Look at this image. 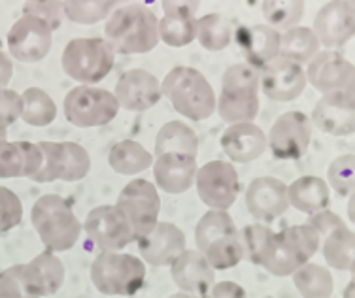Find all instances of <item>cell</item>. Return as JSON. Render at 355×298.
<instances>
[{
	"mask_svg": "<svg viewBox=\"0 0 355 298\" xmlns=\"http://www.w3.org/2000/svg\"><path fill=\"white\" fill-rule=\"evenodd\" d=\"M31 221L42 244L53 253L72 249L82 234V223L59 195H44L38 198L31 210Z\"/></svg>",
	"mask_w": 355,
	"mask_h": 298,
	"instance_id": "cell-4",
	"label": "cell"
},
{
	"mask_svg": "<svg viewBox=\"0 0 355 298\" xmlns=\"http://www.w3.org/2000/svg\"><path fill=\"white\" fill-rule=\"evenodd\" d=\"M116 206L129 219L137 240L148 236L159 225L161 198L155 183L148 179H132L127 183L117 197Z\"/></svg>",
	"mask_w": 355,
	"mask_h": 298,
	"instance_id": "cell-10",
	"label": "cell"
},
{
	"mask_svg": "<svg viewBox=\"0 0 355 298\" xmlns=\"http://www.w3.org/2000/svg\"><path fill=\"white\" fill-rule=\"evenodd\" d=\"M172 281L182 292L195 297H208L216 281L214 266L198 249H185L171 266Z\"/></svg>",
	"mask_w": 355,
	"mask_h": 298,
	"instance_id": "cell-21",
	"label": "cell"
},
{
	"mask_svg": "<svg viewBox=\"0 0 355 298\" xmlns=\"http://www.w3.org/2000/svg\"><path fill=\"white\" fill-rule=\"evenodd\" d=\"M234 38L231 19L221 14H206L197 21V40L208 51L225 49Z\"/></svg>",
	"mask_w": 355,
	"mask_h": 298,
	"instance_id": "cell-34",
	"label": "cell"
},
{
	"mask_svg": "<svg viewBox=\"0 0 355 298\" xmlns=\"http://www.w3.org/2000/svg\"><path fill=\"white\" fill-rule=\"evenodd\" d=\"M31 265L35 266L36 270L42 274V278H44L46 297L55 295L61 289V285L64 283V265L61 263V258L53 255V251L46 249L38 257L33 258Z\"/></svg>",
	"mask_w": 355,
	"mask_h": 298,
	"instance_id": "cell-42",
	"label": "cell"
},
{
	"mask_svg": "<svg viewBox=\"0 0 355 298\" xmlns=\"http://www.w3.org/2000/svg\"><path fill=\"white\" fill-rule=\"evenodd\" d=\"M116 51L104 38H74L62 51L61 67L80 85H95L112 72Z\"/></svg>",
	"mask_w": 355,
	"mask_h": 298,
	"instance_id": "cell-6",
	"label": "cell"
},
{
	"mask_svg": "<svg viewBox=\"0 0 355 298\" xmlns=\"http://www.w3.org/2000/svg\"><path fill=\"white\" fill-rule=\"evenodd\" d=\"M306 83V70L301 64L282 59V57L261 70V89L270 100H295L302 95Z\"/></svg>",
	"mask_w": 355,
	"mask_h": 298,
	"instance_id": "cell-20",
	"label": "cell"
},
{
	"mask_svg": "<svg viewBox=\"0 0 355 298\" xmlns=\"http://www.w3.org/2000/svg\"><path fill=\"white\" fill-rule=\"evenodd\" d=\"M8 51L19 62H40L53 46V30L44 21L23 15L15 21L6 38Z\"/></svg>",
	"mask_w": 355,
	"mask_h": 298,
	"instance_id": "cell-15",
	"label": "cell"
},
{
	"mask_svg": "<svg viewBox=\"0 0 355 298\" xmlns=\"http://www.w3.org/2000/svg\"><path fill=\"white\" fill-rule=\"evenodd\" d=\"M23 114V100L19 93L12 89L0 91V130H6L10 125H14Z\"/></svg>",
	"mask_w": 355,
	"mask_h": 298,
	"instance_id": "cell-46",
	"label": "cell"
},
{
	"mask_svg": "<svg viewBox=\"0 0 355 298\" xmlns=\"http://www.w3.org/2000/svg\"><path fill=\"white\" fill-rule=\"evenodd\" d=\"M44 153L38 143L0 140V177H33L42 170Z\"/></svg>",
	"mask_w": 355,
	"mask_h": 298,
	"instance_id": "cell-27",
	"label": "cell"
},
{
	"mask_svg": "<svg viewBox=\"0 0 355 298\" xmlns=\"http://www.w3.org/2000/svg\"><path fill=\"white\" fill-rule=\"evenodd\" d=\"M116 12V2L110 0H67L64 14L67 19L80 25H95Z\"/></svg>",
	"mask_w": 355,
	"mask_h": 298,
	"instance_id": "cell-40",
	"label": "cell"
},
{
	"mask_svg": "<svg viewBox=\"0 0 355 298\" xmlns=\"http://www.w3.org/2000/svg\"><path fill=\"white\" fill-rule=\"evenodd\" d=\"M0 140H6V130H0Z\"/></svg>",
	"mask_w": 355,
	"mask_h": 298,
	"instance_id": "cell-55",
	"label": "cell"
},
{
	"mask_svg": "<svg viewBox=\"0 0 355 298\" xmlns=\"http://www.w3.org/2000/svg\"><path fill=\"white\" fill-rule=\"evenodd\" d=\"M323 257L331 268L349 272L355 261V232L346 225L323 238Z\"/></svg>",
	"mask_w": 355,
	"mask_h": 298,
	"instance_id": "cell-32",
	"label": "cell"
},
{
	"mask_svg": "<svg viewBox=\"0 0 355 298\" xmlns=\"http://www.w3.org/2000/svg\"><path fill=\"white\" fill-rule=\"evenodd\" d=\"M246 210L261 223H272L286 213L289 204V185L272 176L255 177L244 195Z\"/></svg>",
	"mask_w": 355,
	"mask_h": 298,
	"instance_id": "cell-16",
	"label": "cell"
},
{
	"mask_svg": "<svg viewBox=\"0 0 355 298\" xmlns=\"http://www.w3.org/2000/svg\"><path fill=\"white\" fill-rule=\"evenodd\" d=\"M168 298H202V297H195V295H187V292H176V295H171Z\"/></svg>",
	"mask_w": 355,
	"mask_h": 298,
	"instance_id": "cell-53",
	"label": "cell"
},
{
	"mask_svg": "<svg viewBox=\"0 0 355 298\" xmlns=\"http://www.w3.org/2000/svg\"><path fill=\"white\" fill-rule=\"evenodd\" d=\"M321 234L312 225H293L284 231L276 232V244L270 258L263 266L272 276H291L295 272L310 263L321 244Z\"/></svg>",
	"mask_w": 355,
	"mask_h": 298,
	"instance_id": "cell-7",
	"label": "cell"
},
{
	"mask_svg": "<svg viewBox=\"0 0 355 298\" xmlns=\"http://www.w3.org/2000/svg\"><path fill=\"white\" fill-rule=\"evenodd\" d=\"M0 298H23L17 279L8 272H0Z\"/></svg>",
	"mask_w": 355,
	"mask_h": 298,
	"instance_id": "cell-49",
	"label": "cell"
},
{
	"mask_svg": "<svg viewBox=\"0 0 355 298\" xmlns=\"http://www.w3.org/2000/svg\"><path fill=\"white\" fill-rule=\"evenodd\" d=\"M240 238H242V245H244V253H246L248 261L257 266H265L274 251L276 232L272 229H268L266 225L255 223L246 225L240 231Z\"/></svg>",
	"mask_w": 355,
	"mask_h": 298,
	"instance_id": "cell-36",
	"label": "cell"
},
{
	"mask_svg": "<svg viewBox=\"0 0 355 298\" xmlns=\"http://www.w3.org/2000/svg\"><path fill=\"white\" fill-rule=\"evenodd\" d=\"M312 123L323 134L336 138L355 134V96L348 93L321 95L312 112Z\"/></svg>",
	"mask_w": 355,
	"mask_h": 298,
	"instance_id": "cell-18",
	"label": "cell"
},
{
	"mask_svg": "<svg viewBox=\"0 0 355 298\" xmlns=\"http://www.w3.org/2000/svg\"><path fill=\"white\" fill-rule=\"evenodd\" d=\"M206 298H248V295L242 285L234 281H219L210 289Z\"/></svg>",
	"mask_w": 355,
	"mask_h": 298,
	"instance_id": "cell-48",
	"label": "cell"
},
{
	"mask_svg": "<svg viewBox=\"0 0 355 298\" xmlns=\"http://www.w3.org/2000/svg\"><path fill=\"white\" fill-rule=\"evenodd\" d=\"M348 217L349 221H352V225H355V193L348 200Z\"/></svg>",
	"mask_w": 355,
	"mask_h": 298,
	"instance_id": "cell-51",
	"label": "cell"
},
{
	"mask_svg": "<svg viewBox=\"0 0 355 298\" xmlns=\"http://www.w3.org/2000/svg\"><path fill=\"white\" fill-rule=\"evenodd\" d=\"M197 159L189 155L168 153L155 159L153 163V179L159 189L171 195H182L197 182Z\"/></svg>",
	"mask_w": 355,
	"mask_h": 298,
	"instance_id": "cell-26",
	"label": "cell"
},
{
	"mask_svg": "<svg viewBox=\"0 0 355 298\" xmlns=\"http://www.w3.org/2000/svg\"><path fill=\"white\" fill-rule=\"evenodd\" d=\"M261 70L248 62L232 64L221 80L218 114L229 125L252 123L259 114Z\"/></svg>",
	"mask_w": 355,
	"mask_h": 298,
	"instance_id": "cell-2",
	"label": "cell"
},
{
	"mask_svg": "<svg viewBox=\"0 0 355 298\" xmlns=\"http://www.w3.org/2000/svg\"><path fill=\"white\" fill-rule=\"evenodd\" d=\"M308 225H312L315 231L320 232L321 238H325L327 234H331V232L336 231V229H340V227H344L346 223L342 221L340 216H336L335 211L323 210V211H320V213L310 216V219H308Z\"/></svg>",
	"mask_w": 355,
	"mask_h": 298,
	"instance_id": "cell-47",
	"label": "cell"
},
{
	"mask_svg": "<svg viewBox=\"0 0 355 298\" xmlns=\"http://www.w3.org/2000/svg\"><path fill=\"white\" fill-rule=\"evenodd\" d=\"M23 114L21 119L31 127H48L57 117V106L51 96L38 87H28L21 95Z\"/></svg>",
	"mask_w": 355,
	"mask_h": 298,
	"instance_id": "cell-35",
	"label": "cell"
},
{
	"mask_svg": "<svg viewBox=\"0 0 355 298\" xmlns=\"http://www.w3.org/2000/svg\"><path fill=\"white\" fill-rule=\"evenodd\" d=\"M349 272H352V279L355 281V261H354V265H352V268H349Z\"/></svg>",
	"mask_w": 355,
	"mask_h": 298,
	"instance_id": "cell-54",
	"label": "cell"
},
{
	"mask_svg": "<svg viewBox=\"0 0 355 298\" xmlns=\"http://www.w3.org/2000/svg\"><path fill=\"white\" fill-rule=\"evenodd\" d=\"M44 153L42 170L33 177L36 183L78 182L89 174L91 157L87 149L76 142H38Z\"/></svg>",
	"mask_w": 355,
	"mask_h": 298,
	"instance_id": "cell-9",
	"label": "cell"
},
{
	"mask_svg": "<svg viewBox=\"0 0 355 298\" xmlns=\"http://www.w3.org/2000/svg\"><path fill=\"white\" fill-rule=\"evenodd\" d=\"M221 148L232 163L248 164L257 161L268 149V136L255 123L229 125L221 136Z\"/></svg>",
	"mask_w": 355,
	"mask_h": 298,
	"instance_id": "cell-25",
	"label": "cell"
},
{
	"mask_svg": "<svg viewBox=\"0 0 355 298\" xmlns=\"http://www.w3.org/2000/svg\"><path fill=\"white\" fill-rule=\"evenodd\" d=\"M263 15L266 25L280 30L299 27L304 15V2L302 0H266L263 2Z\"/></svg>",
	"mask_w": 355,
	"mask_h": 298,
	"instance_id": "cell-38",
	"label": "cell"
},
{
	"mask_svg": "<svg viewBox=\"0 0 355 298\" xmlns=\"http://www.w3.org/2000/svg\"><path fill=\"white\" fill-rule=\"evenodd\" d=\"M202 255L208 258L214 270H229L232 266H236L242 258H246L240 231L219 238L218 242H214Z\"/></svg>",
	"mask_w": 355,
	"mask_h": 298,
	"instance_id": "cell-39",
	"label": "cell"
},
{
	"mask_svg": "<svg viewBox=\"0 0 355 298\" xmlns=\"http://www.w3.org/2000/svg\"><path fill=\"white\" fill-rule=\"evenodd\" d=\"M164 15L159 21V36L168 48H185L197 38V2L171 0L163 2Z\"/></svg>",
	"mask_w": 355,
	"mask_h": 298,
	"instance_id": "cell-22",
	"label": "cell"
},
{
	"mask_svg": "<svg viewBox=\"0 0 355 298\" xmlns=\"http://www.w3.org/2000/svg\"><path fill=\"white\" fill-rule=\"evenodd\" d=\"M331 202V187L318 176H301L289 185V204L295 210L314 216L327 210Z\"/></svg>",
	"mask_w": 355,
	"mask_h": 298,
	"instance_id": "cell-28",
	"label": "cell"
},
{
	"mask_svg": "<svg viewBox=\"0 0 355 298\" xmlns=\"http://www.w3.org/2000/svg\"><path fill=\"white\" fill-rule=\"evenodd\" d=\"M104 40L119 55L150 53L161 42L159 19L142 4L117 8L104 25Z\"/></svg>",
	"mask_w": 355,
	"mask_h": 298,
	"instance_id": "cell-1",
	"label": "cell"
},
{
	"mask_svg": "<svg viewBox=\"0 0 355 298\" xmlns=\"http://www.w3.org/2000/svg\"><path fill=\"white\" fill-rule=\"evenodd\" d=\"M342 298H355V281L354 279H349V283L346 285V289H344V295Z\"/></svg>",
	"mask_w": 355,
	"mask_h": 298,
	"instance_id": "cell-52",
	"label": "cell"
},
{
	"mask_svg": "<svg viewBox=\"0 0 355 298\" xmlns=\"http://www.w3.org/2000/svg\"><path fill=\"white\" fill-rule=\"evenodd\" d=\"M198 198L210 210L227 211L236 202L240 195V179L236 168L225 161H210L198 168L197 174Z\"/></svg>",
	"mask_w": 355,
	"mask_h": 298,
	"instance_id": "cell-12",
	"label": "cell"
},
{
	"mask_svg": "<svg viewBox=\"0 0 355 298\" xmlns=\"http://www.w3.org/2000/svg\"><path fill=\"white\" fill-rule=\"evenodd\" d=\"M306 78L308 83L321 95L348 93L355 96V64L333 49L315 55L306 67Z\"/></svg>",
	"mask_w": 355,
	"mask_h": 298,
	"instance_id": "cell-14",
	"label": "cell"
},
{
	"mask_svg": "<svg viewBox=\"0 0 355 298\" xmlns=\"http://www.w3.org/2000/svg\"><path fill=\"white\" fill-rule=\"evenodd\" d=\"M23 221V204L14 191L0 185V232L15 229Z\"/></svg>",
	"mask_w": 355,
	"mask_h": 298,
	"instance_id": "cell-45",
	"label": "cell"
},
{
	"mask_svg": "<svg viewBox=\"0 0 355 298\" xmlns=\"http://www.w3.org/2000/svg\"><path fill=\"white\" fill-rule=\"evenodd\" d=\"M14 76V62L4 51H0V91L8 89V83L12 82Z\"/></svg>",
	"mask_w": 355,
	"mask_h": 298,
	"instance_id": "cell-50",
	"label": "cell"
},
{
	"mask_svg": "<svg viewBox=\"0 0 355 298\" xmlns=\"http://www.w3.org/2000/svg\"><path fill=\"white\" fill-rule=\"evenodd\" d=\"M108 164L110 168L121 176H137L153 166V155L142 143L135 140H123L110 148Z\"/></svg>",
	"mask_w": 355,
	"mask_h": 298,
	"instance_id": "cell-30",
	"label": "cell"
},
{
	"mask_svg": "<svg viewBox=\"0 0 355 298\" xmlns=\"http://www.w3.org/2000/svg\"><path fill=\"white\" fill-rule=\"evenodd\" d=\"M329 187L340 197H352L355 193V155L336 157L327 170Z\"/></svg>",
	"mask_w": 355,
	"mask_h": 298,
	"instance_id": "cell-41",
	"label": "cell"
},
{
	"mask_svg": "<svg viewBox=\"0 0 355 298\" xmlns=\"http://www.w3.org/2000/svg\"><path fill=\"white\" fill-rule=\"evenodd\" d=\"M314 33L321 46L333 49L346 46L355 38V12L352 0L327 2L315 14Z\"/></svg>",
	"mask_w": 355,
	"mask_h": 298,
	"instance_id": "cell-17",
	"label": "cell"
},
{
	"mask_svg": "<svg viewBox=\"0 0 355 298\" xmlns=\"http://www.w3.org/2000/svg\"><path fill=\"white\" fill-rule=\"evenodd\" d=\"M236 232V225L229 216V211L223 210H210L206 211L205 216L200 217L195 229V242H197V249L205 253L214 242H218L219 238L227 236Z\"/></svg>",
	"mask_w": 355,
	"mask_h": 298,
	"instance_id": "cell-37",
	"label": "cell"
},
{
	"mask_svg": "<svg viewBox=\"0 0 355 298\" xmlns=\"http://www.w3.org/2000/svg\"><path fill=\"white\" fill-rule=\"evenodd\" d=\"M64 117L74 127L93 129L114 121L119 112L116 95L95 85H78L64 96Z\"/></svg>",
	"mask_w": 355,
	"mask_h": 298,
	"instance_id": "cell-8",
	"label": "cell"
},
{
	"mask_svg": "<svg viewBox=\"0 0 355 298\" xmlns=\"http://www.w3.org/2000/svg\"><path fill=\"white\" fill-rule=\"evenodd\" d=\"M314 123L302 112L282 114L268 132V149L280 161H295L306 155L312 142Z\"/></svg>",
	"mask_w": 355,
	"mask_h": 298,
	"instance_id": "cell-11",
	"label": "cell"
},
{
	"mask_svg": "<svg viewBox=\"0 0 355 298\" xmlns=\"http://www.w3.org/2000/svg\"><path fill=\"white\" fill-rule=\"evenodd\" d=\"M83 229L89 240L101 251H121L132 244L137 236L129 219L117 206H96L85 217Z\"/></svg>",
	"mask_w": 355,
	"mask_h": 298,
	"instance_id": "cell-13",
	"label": "cell"
},
{
	"mask_svg": "<svg viewBox=\"0 0 355 298\" xmlns=\"http://www.w3.org/2000/svg\"><path fill=\"white\" fill-rule=\"evenodd\" d=\"M119 106L129 112H146L159 104L163 87L153 74L142 68H132L119 76L114 91Z\"/></svg>",
	"mask_w": 355,
	"mask_h": 298,
	"instance_id": "cell-19",
	"label": "cell"
},
{
	"mask_svg": "<svg viewBox=\"0 0 355 298\" xmlns=\"http://www.w3.org/2000/svg\"><path fill=\"white\" fill-rule=\"evenodd\" d=\"M23 14L44 21L51 30H57L61 27L62 19L67 17L64 2H55V0H31V2H25Z\"/></svg>",
	"mask_w": 355,
	"mask_h": 298,
	"instance_id": "cell-43",
	"label": "cell"
},
{
	"mask_svg": "<svg viewBox=\"0 0 355 298\" xmlns=\"http://www.w3.org/2000/svg\"><path fill=\"white\" fill-rule=\"evenodd\" d=\"M321 44L315 36L314 28L295 27L282 33L280 57L297 64H310L315 55L320 53Z\"/></svg>",
	"mask_w": 355,
	"mask_h": 298,
	"instance_id": "cell-31",
	"label": "cell"
},
{
	"mask_svg": "<svg viewBox=\"0 0 355 298\" xmlns=\"http://www.w3.org/2000/svg\"><path fill=\"white\" fill-rule=\"evenodd\" d=\"M95 289L110 297H132L144 287L146 265L142 258L121 251H101L89 270Z\"/></svg>",
	"mask_w": 355,
	"mask_h": 298,
	"instance_id": "cell-5",
	"label": "cell"
},
{
	"mask_svg": "<svg viewBox=\"0 0 355 298\" xmlns=\"http://www.w3.org/2000/svg\"><path fill=\"white\" fill-rule=\"evenodd\" d=\"M178 153L197 159L198 136L184 121H168L159 129L155 138V157Z\"/></svg>",
	"mask_w": 355,
	"mask_h": 298,
	"instance_id": "cell-29",
	"label": "cell"
},
{
	"mask_svg": "<svg viewBox=\"0 0 355 298\" xmlns=\"http://www.w3.org/2000/svg\"><path fill=\"white\" fill-rule=\"evenodd\" d=\"M161 87L172 108L185 119L205 121L218 109V98L212 85L197 68L174 67L164 76Z\"/></svg>",
	"mask_w": 355,
	"mask_h": 298,
	"instance_id": "cell-3",
	"label": "cell"
},
{
	"mask_svg": "<svg viewBox=\"0 0 355 298\" xmlns=\"http://www.w3.org/2000/svg\"><path fill=\"white\" fill-rule=\"evenodd\" d=\"M293 283L302 298H331L335 291L331 270L315 263H308L295 272Z\"/></svg>",
	"mask_w": 355,
	"mask_h": 298,
	"instance_id": "cell-33",
	"label": "cell"
},
{
	"mask_svg": "<svg viewBox=\"0 0 355 298\" xmlns=\"http://www.w3.org/2000/svg\"><path fill=\"white\" fill-rule=\"evenodd\" d=\"M234 40L248 64L263 70L280 57L282 34L268 25H252L240 27L234 33Z\"/></svg>",
	"mask_w": 355,
	"mask_h": 298,
	"instance_id": "cell-23",
	"label": "cell"
},
{
	"mask_svg": "<svg viewBox=\"0 0 355 298\" xmlns=\"http://www.w3.org/2000/svg\"><path fill=\"white\" fill-rule=\"evenodd\" d=\"M140 255L153 266H172L185 249L187 240L182 229L172 223H159L153 231L138 240Z\"/></svg>",
	"mask_w": 355,
	"mask_h": 298,
	"instance_id": "cell-24",
	"label": "cell"
},
{
	"mask_svg": "<svg viewBox=\"0 0 355 298\" xmlns=\"http://www.w3.org/2000/svg\"><path fill=\"white\" fill-rule=\"evenodd\" d=\"M8 272L17 279L21 287L23 298H42L46 297V283L42 274L36 270L35 266L27 263V265H14L8 268Z\"/></svg>",
	"mask_w": 355,
	"mask_h": 298,
	"instance_id": "cell-44",
	"label": "cell"
}]
</instances>
